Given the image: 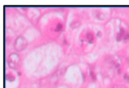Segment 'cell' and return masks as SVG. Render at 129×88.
I'll list each match as a JSON object with an SVG mask.
<instances>
[{
  "label": "cell",
  "mask_w": 129,
  "mask_h": 88,
  "mask_svg": "<svg viewBox=\"0 0 129 88\" xmlns=\"http://www.w3.org/2000/svg\"><path fill=\"white\" fill-rule=\"evenodd\" d=\"M27 44L26 39L22 36H19L15 41L14 47L17 50L21 51L26 46Z\"/></svg>",
  "instance_id": "obj_1"
},
{
  "label": "cell",
  "mask_w": 129,
  "mask_h": 88,
  "mask_svg": "<svg viewBox=\"0 0 129 88\" xmlns=\"http://www.w3.org/2000/svg\"><path fill=\"white\" fill-rule=\"evenodd\" d=\"M20 61V57L18 54L16 53H11L9 56L8 59V62L9 66L13 68H16L19 63Z\"/></svg>",
  "instance_id": "obj_2"
},
{
  "label": "cell",
  "mask_w": 129,
  "mask_h": 88,
  "mask_svg": "<svg viewBox=\"0 0 129 88\" xmlns=\"http://www.w3.org/2000/svg\"><path fill=\"white\" fill-rule=\"evenodd\" d=\"M79 25H80V23L78 21H74L71 24L70 26L72 28H76V27H78Z\"/></svg>",
  "instance_id": "obj_3"
},
{
  "label": "cell",
  "mask_w": 129,
  "mask_h": 88,
  "mask_svg": "<svg viewBox=\"0 0 129 88\" xmlns=\"http://www.w3.org/2000/svg\"><path fill=\"white\" fill-rule=\"evenodd\" d=\"M6 78L7 80H10V81H13L14 79V77L10 74H6Z\"/></svg>",
  "instance_id": "obj_4"
},
{
  "label": "cell",
  "mask_w": 129,
  "mask_h": 88,
  "mask_svg": "<svg viewBox=\"0 0 129 88\" xmlns=\"http://www.w3.org/2000/svg\"><path fill=\"white\" fill-rule=\"evenodd\" d=\"M87 37L88 40L89 42H92L93 41V37L92 35L90 33H88L87 34Z\"/></svg>",
  "instance_id": "obj_5"
},
{
  "label": "cell",
  "mask_w": 129,
  "mask_h": 88,
  "mask_svg": "<svg viewBox=\"0 0 129 88\" xmlns=\"http://www.w3.org/2000/svg\"><path fill=\"white\" fill-rule=\"evenodd\" d=\"M61 27H62V25H61V24H60V23L58 24H57V26H56V29H55V30H56V31L59 30L61 28Z\"/></svg>",
  "instance_id": "obj_6"
},
{
  "label": "cell",
  "mask_w": 129,
  "mask_h": 88,
  "mask_svg": "<svg viewBox=\"0 0 129 88\" xmlns=\"http://www.w3.org/2000/svg\"><path fill=\"white\" fill-rule=\"evenodd\" d=\"M90 74H91V77H92V79H95L96 77H95V75L94 72H93L92 71H91Z\"/></svg>",
  "instance_id": "obj_7"
}]
</instances>
